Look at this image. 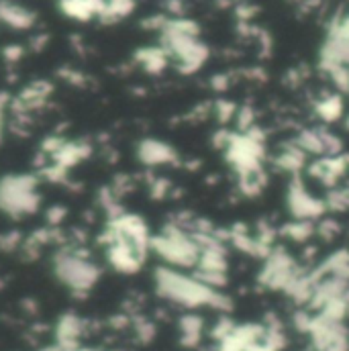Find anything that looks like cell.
I'll use <instances>...</instances> for the list:
<instances>
[{
	"instance_id": "cell-25",
	"label": "cell",
	"mask_w": 349,
	"mask_h": 351,
	"mask_svg": "<svg viewBox=\"0 0 349 351\" xmlns=\"http://www.w3.org/2000/svg\"><path fill=\"white\" fill-rule=\"evenodd\" d=\"M348 125H349V119H348Z\"/></svg>"
},
{
	"instance_id": "cell-23",
	"label": "cell",
	"mask_w": 349,
	"mask_h": 351,
	"mask_svg": "<svg viewBox=\"0 0 349 351\" xmlns=\"http://www.w3.org/2000/svg\"><path fill=\"white\" fill-rule=\"evenodd\" d=\"M231 84V78H229V74H217V76H213V80H210V86L215 88L217 92H223V90H227Z\"/></svg>"
},
{
	"instance_id": "cell-2",
	"label": "cell",
	"mask_w": 349,
	"mask_h": 351,
	"mask_svg": "<svg viewBox=\"0 0 349 351\" xmlns=\"http://www.w3.org/2000/svg\"><path fill=\"white\" fill-rule=\"evenodd\" d=\"M41 194L37 178L31 174H6L0 178V213L21 219L37 213Z\"/></svg>"
},
{
	"instance_id": "cell-5",
	"label": "cell",
	"mask_w": 349,
	"mask_h": 351,
	"mask_svg": "<svg viewBox=\"0 0 349 351\" xmlns=\"http://www.w3.org/2000/svg\"><path fill=\"white\" fill-rule=\"evenodd\" d=\"M56 278L74 292H88L100 278V267L80 252H60L53 258Z\"/></svg>"
},
{
	"instance_id": "cell-1",
	"label": "cell",
	"mask_w": 349,
	"mask_h": 351,
	"mask_svg": "<svg viewBox=\"0 0 349 351\" xmlns=\"http://www.w3.org/2000/svg\"><path fill=\"white\" fill-rule=\"evenodd\" d=\"M156 288L158 294L166 300L194 308V306H215V308H227V300L215 290L202 284L194 276L180 274L172 267H158L156 269Z\"/></svg>"
},
{
	"instance_id": "cell-21",
	"label": "cell",
	"mask_w": 349,
	"mask_h": 351,
	"mask_svg": "<svg viewBox=\"0 0 349 351\" xmlns=\"http://www.w3.org/2000/svg\"><path fill=\"white\" fill-rule=\"evenodd\" d=\"M19 243H21V235L14 233V231H10L8 235H2V237H0V250L10 252V250L19 247Z\"/></svg>"
},
{
	"instance_id": "cell-3",
	"label": "cell",
	"mask_w": 349,
	"mask_h": 351,
	"mask_svg": "<svg viewBox=\"0 0 349 351\" xmlns=\"http://www.w3.org/2000/svg\"><path fill=\"white\" fill-rule=\"evenodd\" d=\"M149 250L176 267H192L200 258V245L196 239L176 223L166 225L156 237H152Z\"/></svg>"
},
{
	"instance_id": "cell-8",
	"label": "cell",
	"mask_w": 349,
	"mask_h": 351,
	"mask_svg": "<svg viewBox=\"0 0 349 351\" xmlns=\"http://www.w3.org/2000/svg\"><path fill=\"white\" fill-rule=\"evenodd\" d=\"M0 23L14 31H29L37 23V14L12 0H0Z\"/></svg>"
},
{
	"instance_id": "cell-4",
	"label": "cell",
	"mask_w": 349,
	"mask_h": 351,
	"mask_svg": "<svg viewBox=\"0 0 349 351\" xmlns=\"http://www.w3.org/2000/svg\"><path fill=\"white\" fill-rule=\"evenodd\" d=\"M160 45L168 51L170 62H174L180 74H196L208 60L210 51L200 37L192 35H176V33H160Z\"/></svg>"
},
{
	"instance_id": "cell-18",
	"label": "cell",
	"mask_w": 349,
	"mask_h": 351,
	"mask_svg": "<svg viewBox=\"0 0 349 351\" xmlns=\"http://www.w3.org/2000/svg\"><path fill=\"white\" fill-rule=\"evenodd\" d=\"M23 56H25V47H23V45H16V43H10V45H6V47L2 49V58H4L8 64L21 62Z\"/></svg>"
},
{
	"instance_id": "cell-14",
	"label": "cell",
	"mask_w": 349,
	"mask_h": 351,
	"mask_svg": "<svg viewBox=\"0 0 349 351\" xmlns=\"http://www.w3.org/2000/svg\"><path fill=\"white\" fill-rule=\"evenodd\" d=\"M180 331H182V339L186 346H196L200 335H202V319L196 315H186L180 321Z\"/></svg>"
},
{
	"instance_id": "cell-24",
	"label": "cell",
	"mask_w": 349,
	"mask_h": 351,
	"mask_svg": "<svg viewBox=\"0 0 349 351\" xmlns=\"http://www.w3.org/2000/svg\"><path fill=\"white\" fill-rule=\"evenodd\" d=\"M49 41V37L47 35H37V37H33L31 39V47L35 49V51H41L43 47H45V43Z\"/></svg>"
},
{
	"instance_id": "cell-19",
	"label": "cell",
	"mask_w": 349,
	"mask_h": 351,
	"mask_svg": "<svg viewBox=\"0 0 349 351\" xmlns=\"http://www.w3.org/2000/svg\"><path fill=\"white\" fill-rule=\"evenodd\" d=\"M315 231H317L323 239H331V237H335V235L339 233V225H337L335 221H323Z\"/></svg>"
},
{
	"instance_id": "cell-20",
	"label": "cell",
	"mask_w": 349,
	"mask_h": 351,
	"mask_svg": "<svg viewBox=\"0 0 349 351\" xmlns=\"http://www.w3.org/2000/svg\"><path fill=\"white\" fill-rule=\"evenodd\" d=\"M66 215H68V213H66V208H64V206H51V208L47 210V215H45V217H47V223H49L51 227H60V225H62V221L66 219Z\"/></svg>"
},
{
	"instance_id": "cell-15",
	"label": "cell",
	"mask_w": 349,
	"mask_h": 351,
	"mask_svg": "<svg viewBox=\"0 0 349 351\" xmlns=\"http://www.w3.org/2000/svg\"><path fill=\"white\" fill-rule=\"evenodd\" d=\"M282 233H284L288 239H292V241H306V239L315 233V227H313V223H311V221L298 219L296 223H292V225L284 227V229H282Z\"/></svg>"
},
{
	"instance_id": "cell-22",
	"label": "cell",
	"mask_w": 349,
	"mask_h": 351,
	"mask_svg": "<svg viewBox=\"0 0 349 351\" xmlns=\"http://www.w3.org/2000/svg\"><path fill=\"white\" fill-rule=\"evenodd\" d=\"M10 104V96L6 92H0V143H2V133H4V123H6V110Z\"/></svg>"
},
{
	"instance_id": "cell-10",
	"label": "cell",
	"mask_w": 349,
	"mask_h": 351,
	"mask_svg": "<svg viewBox=\"0 0 349 351\" xmlns=\"http://www.w3.org/2000/svg\"><path fill=\"white\" fill-rule=\"evenodd\" d=\"M102 6H104V0H60V10L66 16L80 21V23L98 19Z\"/></svg>"
},
{
	"instance_id": "cell-16",
	"label": "cell",
	"mask_w": 349,
	"mask_h": 351,
	"mask_svg": "<svg viewBox=\"0 0 349 351\" xmlns=\"http://www.w3.org/2000/svg\"><path fill=\"white\" fill-rule=\"evenodd\" d=\"M329 37H337V39H346L349 41V12H346L344 16L335 19L331 23V31Z\"/></svg>"
},
{
	"instance_id": "cell-11",
	"label": "cell",
	"mask_w": 349,
	"mask_h": 351,
	"mask_svg": "<svg viewBox=\"0 0 349 351\" xmlns=\"http://www.w3.org/2000/svg\"><path fill=\"white\" fill-rule=\"evenodd\" d=\"M137 8V0H104V6L98 14V21L104 25L119 23L121 19H127Z\"/></svg>"
},
{
	"instance_id": "cell-7",
	"label": "cell",
	"mask_w": 349,
	"mask_h": 351,
	"mask_svg": "<svg viewBox=\"0 0 349 351\" xmlns=\"http://www.w3.org/2000/svg\"><path fill=\"white\" fill-rule=\"evenodd\" d=\"M137 158L141 164L145 166H168L178 162V154L176 149L166 143V141H158V139H143L137 145Z\"/></svg>"
},
{
	"instance_id": "cell-13",
	"label": "cell",
	"mask_w": 349,
	"mask_h": 351,
	"mask_svg": "<svg viewBox=\"0 0 349 351\" xmlns=\"http://www.w3.org/2000/svg\"><path fill=\"white\" fill-rule=\"evenodd\" d=\"M317 114L325 121V123H333L337 119H341L344 114V100L339 94H325L323 98L317 100Z\"/></svg>"
},
{
	"instance_id": "cell-6",
	"label": "cell",
	"mask_w": 349,
	"mask_h": 351,
	"mask_svg": "<svg viewBox=\"0 0 349 351\" xmlns=\"http://www.w3.org/2000/svg\"><path fill=\"white\" fill-rule=\"evenodd\" d=\"M288 204H290L292 215L296 219H304V221H313V219L321 217L327 208L323 200L309 194V190L302 186V182L296 176H294L290 190H288Z\"/></svg>"
},
{
	"instance_id": "cell-17",
	"label": "cell",
	"mask_w": 349,
	"mask_h": 351,
	"mask_svg": "<svg viewBox=\"0 0 349 351\" xmlns=\"http://www.w3.org/2000/svg\"><path fill=\"white\" fill-rule=\"evenodd\" d=\"M213 108H215V114L219 117L221 123H227V121L235 119V114H237V106L229 100H219Z\"/></svg>"
},
{
	"instance_id": "cell-9",
	"label": "cell",
	"mask_w": 349,
	"mask_h": 351,
	"mask_svg": "<svg viewBox=\"0 0 349 351\" xmlns=\"http://www.w3.org/2000/svg\"><path fill=\"white\" fill-rule=\"evenodd\" d=\"M135 64L141 66L147 74H162L168 66H170V56L162 45H149V47H141L135 51L133 56Z\"/></svg>"
},
{
	"instance_id": "cell-12",
	"label": "cell",
	"mask_w": 349,
	"mask_h": 351,
	"mask_svg": "<svg viewBox=\"0 0 349 351\" xmlns=\"http://www.w3.org/2000/svg\"><path fill=\"white\" fill-rule=\"evenodd\" d=\"M304 158H306V154L294 143V145H288L280 156H278V160H276V164H278V168L280 170H284V172H290V174H298L302 168H304Z\"/></svg>"
}]
</instances>
